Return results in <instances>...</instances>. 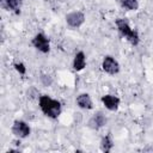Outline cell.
<instances>
[{
	"instance_id": "cell-2",
	"label": "cell",
	"mask_w": 153,
	"mask_h": 153,
	"mask_svg": "<svg viewBox=\"0 0 153 153\" xmlns=\"http://www.w3.org/2000/svg\"><path fill=\"white\" fill-rule=\"evenodd\" d=\"M115 25H116V27H117L118 33H120L122 37H124L133 47L139 45V43H140L139 32L129 25V23H128L127 19H124V18H117V19L115 20Z\"/></svg>"
},
{
	"instance_id": "cell-7",
	"label": "cell",
	"mask_w": 153,
	"mask_h": 153,
	"mask_svg": "<svg viewBox=\"0 0 153 153\" xmlns=\"http://www.w3.org/2000/svg\"><path fill=\"white\" fill-rule=\"evenodd\" d=\"M106 122H108L106 116H105L102 111H98V112L93 114V115L90 117V120H88V122H87V126H88L91 129H93V130H99L100 128H103V127L106 126Z\"/></svg>"
},
{
	"instance_id": "cell-1",
	"label": "cell",
	"mask_w": 153,
	"mask_h": 153,
	"mask_svg": "<svg viewBox=\"0 0 153 153\" xmlns=\"http://www.w3.org/2000/svg\"><path fill=\"white\" fill-rule=\"evenodd\" d=\"M38 106L44 116L56 120L62 112V105L57 99L51 98L48 94H42L38 98Z\"/></svg>"
},
{
	"instance_id": "cell-4",
	"label": "cell",
	"mask_w": 153,
	"mask_h": 153,
	"mask_svg": "<svg viewBox=\"0 0 153 153\" xmlns=\"http://www.w3.org/2000/svg\"><path fill=\"white\" fill-rule=\"evenodd\" d=\"M11 131H12V134L17 139L22 140V139H26L27 136H30L31 128H30V126L25 121H23V120H16L12 123Z\"/></svg>"
},
{
	"instance_id": "cell-15",
	"label": "cell",
	"mask_w": 153,
	"mask_h": 153,
	"mask_svg": "<svg viewBox=\"0 0 153 153\" xmlns=\"http://www.w3.org/2000/svg\"><path fill=\"white\" fill-rule=\"evenodd\" d=\"M26 97H27V99H38L39 98V92H38V90L35 87V86H31V87H29L27 90H26Z\"/></svg>"
},
{
	"instance_id": "cell-16",
	"label": "cell",
	"mask_w": 153,
	"mask_h": 153,
	"mask_svg": "<svg viewBox=\"0 0 153 153\" xmlns=\"http://www.w3.org/2000/svg\"><path fill=\"white\" fill-rule=\"evenodd\" d=\"M13 67H14V69L20 74V75H24L25 73H26V67H25V65L23 63V62H14V65H13Z\"/></svg>"
},
{
	"instance_id": "cell-8",
	"label": "cell",
	"mask_w": 153,
	"mask_h": 153,
	"mask_svg": "<svg viewBox=\"0 0 153 153\" xmlns=\"http://www.w3.org/2000/svg\"><path fill=\"white\" fill-rule=\"evenodd\" d=\"M100 100L105 109H108L109 111H116L121 104V99L115 94H104L102 96Z\"/></svg>"
},
{
	"instance_id": "cell-5",
	"label": "cell",
	"mask_w": 153,
	"mask_h": 153,
	"mask_svg": "<svg viewBox=\"0 0 153 153\" xmlns=\"http://www.w3.org/2000/svg\"><path fill=\"white\" fill-rule=\"evenodd\" d=\"M66 23L72 29H79L86 20L84 12L81 11H72L66 14Z\"/></svg>"
},
{
	"instance_id": "cell-3",
	"label": "cell",
	"mask_w": 153,
	"mask_h": 153,
	"mask_svg": "<svg viewBox=\"0 0 153 153\" xmlns=\"http://www.w3.org/2000/svg\"><path fill=\"white\" fill-rule=\"evenodd\" d=\"M31 44L36 50H38L42 54H48L50 51V41L48 36L44 35L43 32L36 33L31 39Z\"/></svg>"
},
{
	"instance_id": "cell-9",
	"label": "cell",
	"mask_w": 153,
	"mask_h": 153,
	"mask_svg": "<svg viewBox=\"0 0 153 153\" xmlns=\"http://www.w3.org/2000/svg\"><path fill=\"white\" fill-rule=\"evenodd\" d=\"M75 102H76V105L82 110L93 109V102H92V98H91V96L88 93H80L76 97Z\"/></svg>"
},
{
	"instance_id": "cell-12",
	"label": "cell",
	"mask_w": 153,
	"mask_h": 153,
	"mask_svg": "<svg viewBox=\"0 0 153 153\" xmlns=\"http://www.w3.org/2000/svg\"><path fill=\"white\" fill-rule=\"evenodd\" d=\"M99 147H100V151L104 152V153H109V152L112 151V148H114V141H112V137H111L110 134H106V135H104L100 139Z\"/></svg>"
},
{
	"instance_id": "cell-13",
	"label": "cell",
	"mask_w": 153,
	"mask_h": 153,
	"mask_svg": "<svg viewBox=\"0 0 153 153\" xmlns=\"http://www.w3.org/2000/svg\"><path fill=\"white\" fill-rule=\"evenodd\" d=\"M118 4L127 11H137L139 1L137 0H117Z\"/></svg>"
},
{
	"instance_id": "cell-10",
	"label": "cell",
	"mask_w": 153,
	"mask_h": 153,
	"mask_svg": "<svg viewBox=\"0 0 153 153\" xmlns=\"http://www.w3.org/2000/svg\"><path fill=\"white\" fill-rule=\"evenodd\" d=\"M72 67L76 72H80L86 67V55H85V53L82 50H79L74 55V59H73V62H72Z\"/></svg>"
},
{
	"instance_id": "cell-6",
	"label": "cell",
	"mask_w": 153,
	"mask_h": 153,
	"mask_svg": "<svg viewBox=\"0 0 153 153\" xmlns=\"http://www.w3.org/2000/svg\"><path fill=\"white\" fill-rule=\"evenodd\" d=\"M102 69L109 74V75H116L118 72H120V63L118 61L111 56V55H106L103 57V61H102Z\"/></svg>"
},
{
	"instance_id": "cell-11",
	"label": "cell",
	"mask_w": 153,
	"mask_h": 153,
	"mask_svg": "<svg viewBox=\"0 0 153 153\" xmlns=\"http://www.w3.org/2000/svg\"><path fill=\"white\" fill-rule=\"evenodd\" d=\"M23 1L24 0H2V6H4V8L18 14V13H20Z\"/></svg>"
},
{
	"instance_id": "cell-14",
	"label": "cell",
	"mask_w": 153,
	"mask_h": 153,
	"mask_svg": "<svg viewBox=\"0 0 153 153\" xmlns=\"http://www.w3.org/2000/svg\"><path fill=\"white\" fill-rule=\"evenodd\" d=\"M39 81L44 87H50L53 84V78L47 73H41L39 74Z\"/></svg>"
}]
</instances>
